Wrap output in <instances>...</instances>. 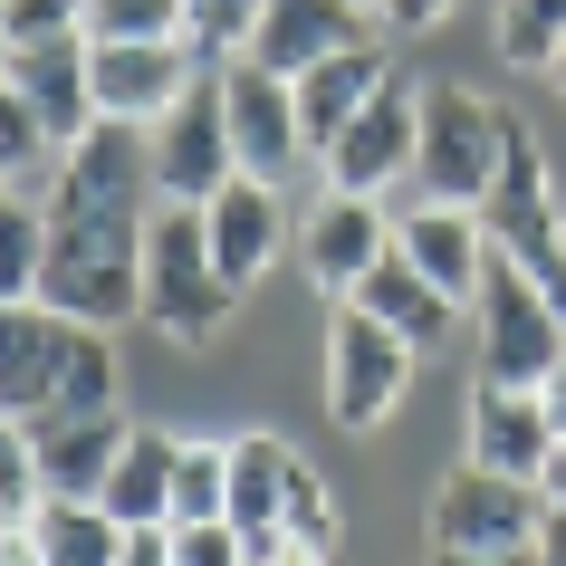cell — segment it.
Segmentation results:
<instances>
[{
	"mask_svg": "<svg viewBox=\"0 0 566 566\" xmlns=\"http://www.w3.org/2000/svg\"><path fill=\"white\" fill-rule=\"evenodd\" d=\"M289 480H298V451L279 442V432H240L231 442V528L269 537L279 509H289Z\"/></svg>",
	"mask_w": 566,
	"mask_h": 566,
	"instance_id": "cell-23",
	"label": "cell"
},
{
	"mask_svg": "<svg viewBox=\"0 0 566 566\" xmlns=\"http://www.w3.org/2000/svg\"><path fill=\"white\" fill-rule=\"evenodd\" d=\"M356 307H365V317H385L394 336H413L422 356H432V346H442V336L461 327V298H451V289L413 260V250H403V240H394L385 260H375V269L356 279Z\"/></svg>",
	"mask_w": 566,
	"mask_h": 566,
	"instance_id": "cell-19",
	"label": "cell"
},
{
	"mask_svg": "<svg viewBox=\"0 0 566 566\" xmlns=\"http://www.w3.org/2000/svg\"><path fill=\"white\" fill-rule=\"evenodd\" d=\"M385 250H394V221L375 211V192H327V202L307 211V231H298L307 289H336V298H356V279Z\"/></svg>",
	"mask_w": 566,
	"mask_h": 566,
	"instance_id": "cell-17",
	"label": "cell"
},
{
	"mask_svg": "<svg viewBox=\"0 0 566 566\" xmlns=\"http://www.w3.org/2000/svg\"><path fill=\"white\" fill-rule=\"evenodd\" d=\"M432 566H537V557H471V547H432Z\"/></svg>",
	"mask_w": 566,
	"mask_h": 566,
	"instance_id": "cell-35",
	"label": "cell"
},
{
	"mask_svg": "<svg viewBox=\"0 0 566 566\" xmlns=\"http://www.w3.org/2000/svg\"><path fill=\"white\" fill-rule=\"evenodd\" d=\"M547 77H557V87H566V59H557V67H547Z\"/></svg>",
	"mask_w": 566,
	"mask_h": 566,
	"instance_id": "cell-39",
	"label": "cell"
},
{
	"mask_svg": "<svg viewBox=\"0 0 566 566\" xmlns=\"http://www.w3.org/2000/svg\"><path fill=\"white\" fill-rule=\"evenodd\" d=\"M528 557H537V566H566V500L547 509V528H537V547H528Z\"/></svg>",
	"mask_w": 566,
	"mask_h": 566,
	"instance_id": "cell-34",
	"label": "cell"
},
{
	"mask_svg": "<svg viewBox=\"0 0 566 566\" xmlns=\"http://www.w3.org/2000/svg\"><path fill=\"white\" fill-rule=\"evenodd\" d=\"M125 566H174V528H135L125 537Z\"/></svg>",
	"mask_w": 566,
	"mask_h": 566,
	"instance_id": "cell-33",
	"label": "cell"
},
{
	"mask_svg": "<svg viewBox=\"0 0 566 566\" xmlns=\"http://www.w3.org/2000/svg\"><path fill=\"white\" fill-rule=\"evenodd\" d=\"M145 231L154 221H87V211H49V269H39V307H59L77 327L116 336L145 317Z\"/></svg>",
	"mask_w": 566,
	"mask_h": 566,
	"instance_id": "cell-2",
	"label": "cell"
},
{
	"mask_svg": "<svg viewBox=\"0 0 566 566\" xmlns=\"http://www.w3.org/2000/svg\"><path fill=\"white\" fill-rule=\"evenodd\" d=\"M174 471H182V442L174 432H125L116 471H106V518L116 528H174Z\"/></svg>",
	"mask_w": 566,
	"mask_h": 566,
	"instance_id": "cell-22",
	"label": "cell"
},
{
	"mask_svg": "<svg viewBox=\"0 0 566 566\" xmlns=\"http://www.w3.org/2000/svg\"><path fill=\"white\" fill-rule=\"evenodd\" d=\"M116 403V346L106 327H77L59 307H10L0 327V413L39 422V413H106Z\"/></svg>",
	"mask_w": 566,
	"mask_h": 566,
	"instance_id": "cell-1",
	"label": "cell"
},
{
	"mask_svg": "<svg viewBox=\"0 0 566 566\" xmlns=\"http://www.w3.org/2000/svg\"><path fill=\"white\" fill-rule=\"evenodd\" d=\"M375 30V0H269L260 30H250V59L279 67V77H307L317 59H336V49H365Z\"/></svg>",
	"mask_w": 566,
	"mask_h": 566,
	"instance_id": "cell-16",
	"label": "cell"
},
{
	"mask_svg": "<svg viewBox=\"0 0 566 566\" xmlns=\"http://www.w3.org/2000/svg\"><path fill=\"white\" fill-rule=\"evenodd\" d=\"M279 528L298 537L307 557H336V500L307 480V461H298V480H289V509H279Z\"/></svg>",
	"mask_w": 566,
	"mask_h": 566,
	"instance_id": "cell-30",
	"label": "cell"
},
{
	"mask_svg": "<svg viewBox=\"0 0 566 566\" xmlns=\"http://www.w3.org/2000/svg\"><path fill=\"white\" fill-rule=\"evenodd\" d=\"M298 87V125H307V154H327L346 125L375 106V96L394 87V59H385V39H365V49H336V59H317L307 77H289Z\"/></svg>",
	"mask_w": 566,
	"mask_h": 566,
	"instance_id": "cell-20",
	"label": "cell"
},
{
	"mask_svg": "<svg viewBox=\"0 0 566 566\" xmlns=\"http://www.w3.org/2000/svg\"><path fill=\"white\" fill-rule=\"evenodd\" d=\"M87 39H192V0H87Z\"/></svg>",
	"mask_w": 566,
	"mask_h": 566,
	"instance_id": "cell-27",
	"label": "cell"
},
{
	"mask_svg": "<svg viewBox=\"0 0 566 566\" xmlns=\"http://www.w3.org/2000/svg\"><path fill=\"white\" fill-rule=\"evenodd\" d=\"M221 96H231V145H240V174L260 182H289L307 164V125H298V87L260 59H231L221 67Z\"/></svg>",
	"mask_w": 566,
	"mask_h": 566,
	"instance_id": "cell-11",
	"label": "cell"
},
{
	"mask_svg": "<svg viewBox=\"0 0 566 566\" xmlns=\"http://www.w3.org/2000/svg\"><path fill=\"white\" fill-rule=\"evenodd\" d=\"M269 0H192V49H202V67H231L250 59V30H260Z\"/></svg>",
	"mask_w": 566,
	"mask_h": 566,
	"instance_id": "cell-28",
	"label": "cell"
},
{
	"mask_svg": "<svg viewBox=\"0 0 566 566\" xmlns=\"http://www.w3.org/2000/svg\"><path fill=\"white\" fill-rule=\"evenodd\" d=\"M471 327H480V385H547L557 356H566V307L547 298L518 260H500V250L480 269Z\"/></svg>",
	"mask_w": 566,
	"mask_h": 566,
	"instance_id": "cell-5",
	"label": "cell"
},
{
	"mask_svg": "<svg viewBox=\"0 0 566 566\" xmlns=\"http://www.w3.org/2000/svg\"><path fill=\"white\" fill-rule=\"evenodd\" d=\"M211 518H231V442H182L174 528H211Z\"/></svg>",
	"mask_w": 566,
	"mask_h": 566,
	"instance_id": "cell-25",
	"label": "cell"
},
{
	"mask_svg": "<svg viewBox=\"0 0 566 566\" xmlns=\"http://www.w3.org/2000/svg\"><path fill=\"white\" fill-rule=\"evenodd\" d=\"M135 422L106 413H39V422H10V442L30 451V471L49 480V500H106V471H116V451Z\"/></svg>",
	"mask_w": 566,
	"mask_h": 566,
	"instance_id": "cell-13",
	"label": "cell"
},
{
	"mask_svg": "<svg viewBox=\"0 0 566 566\" xmlns=\"http://www.w3.org/2000/svg\"><path fill=\"white\" fill-rule=\"evenodd\" d=\"M0 566H49V557H39L30 537H10V557H0Z\"/></svg>",
	"mask_w": 566,
	"mask_h": 566,
	"instance_id": "cell-38",
	"label": "cell"
},
{
	"mask_svg": "<svg viewBox=\"0 0 566 566\" xmlns=\"http://www.w3.org/2000/svg\"><path fill=\"white\" fill-rule=\"evenodd\" d=\"M154 145V182H164V202H211L221 182L240 174V145H231V96H221V67H202L182 106L145 135Z\"/></svg>",
	"mask_w": 566,
	"mask_h": 566,
	"instance_id": "cell-9",
	"label": "cell"
},
{
	"mask_svg": "<svg viewBox=\"0 0 566 566\" xmlns=\"http://www.w3.org/2000/svg\"><path fill=\"white\" fill-rule=\"evenodd\" d=\"M174 566H250V537L231 518H211V528H174Z\"/></svg>",
	"mask_w": 566,
	"mask_h": 566,
	"instance_id": "cell-31",
	"label": "cell"
},
{
	"mask_svg": "<svg viewBox=\"0 0 566 566\" xmlns=\"http://www.w3.org/2000/svg\"><path fill=\"white\" fill-rule=\"evenodd\" d=\"M413 154H422V96L394 77V87L375 96L327 154H317V164H327V192H385L394 174H413Z\"/></svg>",
	"mask_w": 566,
	"mask_h": 566,
	"instance_id": "cell-14",
	"label": "cell"
},
{
	"mask_svg": "<svg viewBox=\"0 0 566 566\" xmlns=\"http://www.w3.org/2000/svg\"><path fill=\"white\" fill-rule=\"evenodd\" d=\"M0 87H10L39 125H49V135H59V154L96 135V49H87V30H77V39H30V49H10V77H0Z\"/></svg>",
	"mask_w": 566,
	"mask_h": 566,
	"instance_id": "cell-12",
	"label": "cell"
},
{
	"mask_svg": "<svg viewBox=\"0 0 566 566\" xmlns=\"http://www.w3.org/2000/svg\"><path fill=\"white\" fill-rule=\"evenodd\" d=\"M547 500H566V432H557V461H547Z\"/></svg>",
	"mask_w": 566,
	"mask_h": 566,
	"instance_id": "cell-37",
	"label": "cell"
},
{
	"mask_svg": "<svg viewBox=\"0 0 566 566\" xmlns=\"http://www.w3.org/2000/svg\"><path fill=\"white\" fill-rule=\"evenodd\" d=\"M413 365H422L413 336H394L385 317H365V307L346 298V307L327 317V413L346 422V432L394 422V403L413 394Z\"/></svg>",
	"mask_w": 566,
	"mask_h": 566,
	"instance_id": "cell-8",
	"label": "cell"
},
{
	"mask_svg": "<svg viewBox=\"0 0 566 566\" xmlns=\"http://www.w3.org/2000/svg\"><path fill=\"white\" fill-rule=\"evenodd\" d=\"M500 145H509V106H490L471 87H422V154H413L422 202L480 211L500 182Z\"/></svg>",
	"mask_w": 566,
	"mask_h": 566,
	"instance_id": "cell-6",
	"label": "cell"
},
{
	"mask_svg": "<svg viewBox=\"0 0 566 566\" xmlns=\"http://www.w3.org/2000/svg\"><path fill=\"white\" fill-rule=\"evenodd\" d=\"M202 231H211V260H221V279L250 298V289L269 279V260L289 250V202H279V182L231 174V182L202 202Z\"/></svg>",
	"mask_w": 566,
	"mask_h": 566,
	"instance_id": "cell-15",
	"label": "cell"
},
{
	"mask_svg": "<svg viewBox=\"0 0 566 566\" xmlns=\"http://www.w3.org/2000/svg\"><path fill=\"white\" fill-rule=\"evenodd\" d=\"M451 20V0H375V30L385 39H422V30H442Z\"/></svg>",
	"mask_w": 566,
	"mask_h": 566,
	"instance_id": "cell-32",
	"label": "cell"
},
{
	"mask_svg": "<svg viewBox=\"0 0 566 566\" xmlns=\"http://www.w3.org/2000/svg\"><path fill=\"white\" fill-rule=\"evenodd\" d=\"M537 394H547V422H557V432H566V356H557V375H547V385H537Z\"/></svg>",
	"mask_w": 566,
	"mask_h": 566,
	"instance_id": "cell-36",
	"label": "cell"
},
{
	"mask_svg": "<svg viewBox=\"0 0 566 566\" xmlns=\"http://www.w3.org/2000/svg\"><path fill=\"white\" fill-rule=\"evenodd\" d=\"M547 480L490 471V461H461V471L432 490V547H471V557H528L537 528H547Z\"/></svg>",
	"mask_w": 566,
	"mask_h": 566,
	"instance_id": "cell-7",
	"label": "cell"
},
{
	"mask_svg": "<svg viewBox=\"0 0 566 566\" xmlns=\"http://www.w3.org/2000/svg\"><path fill=\"white\" fill-rule=\"evenodd\" d=\"M125 537H135V528H116L96 500H49V509H39V528H30V547L49 566H125Z\"/></svg>",
	"mask_w": 566,
	"mask_h": 566,
	"instance_id": "cell-24",
	"label": "cell"
},
{
	"mask_svg": "<svg viewBox=\"0 0 566 566\" xmlns=\"http://www.w3.org/2000/svg\"><path fill=\"white\" fill-rule=\"evenodd\" d=\"M231 307H240V289L211 260L202 202H164L145 231V327H164L174 346H211L231 327Z\"/></svg>",
	"mask_w": 566,
	"mask_h": 566,
	"instance_id": "cell-3",
	"label": "cell"
},
{
	"mask_svg": "<svg viewBox=\"0 0 566 566\" xmlns=\"http://www.w3.org/2000/svg\"><path fill=\"white\" fill-rule=\"evenodd\" d=\"M480 231L500 260H518L566 307V211H557V182H547V154L518 116H509V145H500V182H490V202H480Z\"/></svg>",
	"mask_w": 566,
	"mask_h": 566,
	"instance_id": "cell-4",
	"label": "cell"
},
{
	"mask_svg": "<svg viewBox=\"0 0 566 566\" xmlns=\"http://www.w3.org/2000/svg\"><path fill=\"white\" fill-rule=\"evenodd\" d=\"M471 461L518 471V480H547V461H557L547 394L537 385H471Z\"/></svg>",
	"mask_w": 566,
	"mask_h": 566,
	"instance_id": "cell-18",
	"label": "cell"
},
{
	"mask_svg": "<svg viewBox=\"0 0 566 566\" xmlns=\"http://www.w3.org/2000/svg\"><path fill=\"white\" fill-rule=\"evenodd\" d=\"M87 30V0H10L0 10V49H30V39H77Z\"/></svg>",
	"mask_w": 566,
	"mask_h": 566,
	"instance_id": "cell-29",
	"label": "cell"
},
{
	"mask_svg": "<svg viewBox=\"0 0 566 566\" xmlns=\"http://www.w3.org/2000/svg\"><path fill=\"white\" fill-rule=\"evenodd\" d=\"M96 49V116L106 125H164L182 106V87L202 77V49L192 39H87Z\"/></svg>",
	"mask_w": 566,
	"mask_h": 566,
	"instance_id": "cell-10",
	"label": "cell"
},
{
	"mask_svg": "<svg viewBox=\"0 0 566 566\" xmlns=\"http://www.w3.org/2000/svg\"><path fill=\"white\" fill-rule=\"evenodd\" d=\"M500 59L509 67H557L566 59V0H500Z\"/></svg>",
	"mask_w": 566,
	"mask_h": 566,
	"instance_id": "cell-26",
	"label": "cell"
},
{
	"mask_svg": "<svg viewBox=\"0 0 566 566\" xmlns=\"http://www.w3.org/2000/svg\"><path fill=\"white\" fill-rule=\"evenodd\" d=\"M394 240L413 250L432 279H442L451 298L471 307L480 298V269H490V231H480V211H461V202H422V211H403L394 221Z\"/></svg>",
	"mask_w": 566,
	"mask_h": 566,
	"instance_id": "cell-21",
	"label": "cell"
}]
</instances>
